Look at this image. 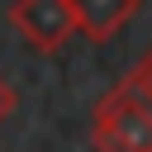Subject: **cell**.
Masks as SVG:
<instances>
[{
	"mask_svg": "<svg viewBox=\"0 0 152 152\" xmlns=\"http://www.w3.org/2000/svg\"><path fill=\"white\" fill-rule=\"evenodd\" d=\"M90 142L95 152H152V104L128 81H119L90 114Z\"/></svg>",
	"mask_w": 152,
	"mask_h": 152,
	"instance_id": "1",
	"label": "cell"
},
{
	"mask_svg": "<svg viewBox=\"0 0 152 152\" xmlns=\"http://www.w3.org/2000/svg\"><path fill=\"white\" fill-rule=\"evenodd\" d=\"M10 24L33 52H57L76 33V10H71V0H14Z\"/></svg>",
	"mask_w": 152,
	"mask_h": 152,
	"instance_id": "2",
	"label": "cell"
},
{
	"mask_svg": "<svg viewBox=\"0 0 152 152\" xmlns=\"http://www.w3.org/2000/svg\"><path fill=\"white\" fill-rule=\"evenodd\" d=\"M142 0H71L76 10V33H86L90 43H109L133 14H138Z\"/></svg>",
	"mask_w": 152,
	"mask_h": 152,
	"instance_id": "3",
	"label": "cell"
},
{
	"mask_svg": "<svg viewBox=\"0 0 152 152\" xmlns=\"http://www.w3.org/2000/svg\"><path fill=\"white\" fill-rule=\"evenodd\" d=\"M124 81H128V86H133V90H138V95H142V100L152 104V48H147V52L138 57V66H133V71H128Z\"/></svg>",
	"mask_w": 152,
	"mask_h": 152,
	"instance_id": "4",
	"label": "cell"
},
{
	"mask_svg": "<svg viewBox=\"0 0 152 152\" xmlns=\"http://www.w3.org/2000/svg\"><path fill=\"white\" fill-rule=\"evenodd\" d=\"M14 104H19V95H14V86H10L5 76H0V124H5L10 114H14Z\"/></svg>",
	"mask_w": 152,
	"mask_h": 152,
	"instance_id": "5",
	"label": "cell"
}]
</instances>
